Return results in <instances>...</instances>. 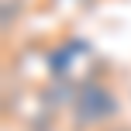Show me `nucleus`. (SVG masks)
<instances>
[{"label": "nucleus", "mask_w": 131, "mask_h": 131, "mask_svg": "<svg viewBox=\"0 0 131 131\" xmlns=\"http://www.w3.org/2000/svg\"><path fill=\"white\" fill-rule=\"evenodd\" d=\"M41 4L52 14H79V10H90L97 0H41Z\"/></svg>", "instance_id": "6"}, {"label": "nucleus", "mask_w": 131, "mask_h": 131, "mask_svg": "<svg viewBox=\"0 0 131 131\" xmlns=\"http://www.w3.org/2000/svg\"><path fill=\"white\" fill-rule=\"evenodd\" d=\"M17 131H66L62 124H48V128H17Z\"/></svg>", "instance_id": "7"}, {"label": "nucleus", "mask_w": 131, "mask_h": 131, "mask_svg": "<svg viewBox=\"0 0 131 131\" xmlns=\"http://www.w3.org/2000/svg\"><path fill=\"white\" fill-rule=\"evenodd\" d=\"M48 45L52 38H21L17 45L4 48V76H10L21 86L48 83Z\"/></svg>", "instance_id": "4"}, {"label": "nucleus", "mask_w": 131, "mask_h": 131, "mask_svg": "<svg viewBox=\"0 0 131 131\" xmlns=\"http://www.w3.org/2000/svg\"><path fill=\"white\" fill-rule=\"evenodd\" d=\"M121 111H124V97L107 72V76H97L76 90V100H72L62 124L66 131H104L121 121Z\"/></svg>", "instance_id": "1"}, {"label": "nucleus", "mask_w": 131, "mask_h": 131, "mask_svg": "<svg viewBox=\"0 0 131 131\" xmlns=\"http://www.w3.org/2000/svg\"><path fill=\"white\" fill-rule=\"evenodd\" d=\"M31 4H35V0H0V35H4V48L14 45V35H17V28L24 24ZM38 4H41V0H38Z\"/></svg>", "instance_id": "5"}, {"label": "nucleus", "mask_w": 131, "mask_h": 131, "mask_svg": "<svg viewBox=\"0 0 131 131\" xmlns=\"http://www.w3.org/2000/svg\"><path fill=\"white\" fill-rule=\"evenodd\" d=\"M104 131H131L128 121H117V124H111V128H104Z\"/></svg>", "instance_id": "8"}, {"label": "nucleus", "mask_w": 131, "mask_h": 131, "mask_svg": "<svg viewBox=\"0 0 131 131\" xmlns=\"http://www.w3.org/2000/svg\"><path fill=\"white\" fill-rule=\"evenodd\" d=\"M97 76H107V66L100 48L93 45L86 35L79 31H62L48 45V79H62V83L83 86Z\"/></svg>", "instance_id": "2"}, {"label": "nucleus", "mask_w": 131, "mask_h": 131, "mask_svg": "<svg viewBox=\"0 0 131 131\" xmlns=\"http://www.w3.org/2000/svg\"><path fill=\"white\" fill-rule=\"evenodd\" d=\"M0 111L4 121L17 128H48V124H62L59 107L52 104L45 83L41 86H21L10 76H4V93H0Z\"/></svg>", "instance_id": "3"}, {"label": "nucleus", "mask_w": 131, "mask_h": 131, "mask_svg": "<svg viewBox=\"0 0 131 131\" xmlns=\"http://www.w3.org/2000/svg\"><path fill=\"white\" fill-rule=\"evenodd\" d=\"M97 4H100V0H97Z\"/></svg>", "instance_id": "9"}]
</instances>
